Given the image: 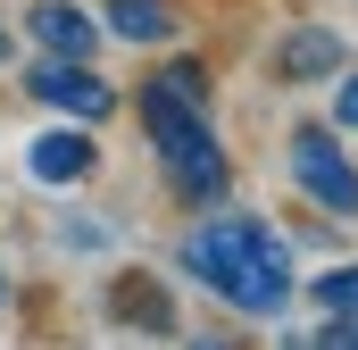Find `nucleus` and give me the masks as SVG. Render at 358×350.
Segmentation results:
<instances>
[{
    "label": "nucleus",
    "mask_w": 358,
    "mask_h": 350,
    "mask_svg": "<svg viewBox=\"0 0 358 350\" xmlns=\"http://www.w3.org/2000/svg\"><path fill=\"white\" fill-rule=\"evenodd\" d=\"M176 259L200 292H217L242 317H275L292 300V251H283V234L267 217H208V225L183 234Z\"/></svg>",
    "instance_id": "1"
},
{
    "label": "nucleus",
    "mask_w": 358,
    "mask_h": 350,
    "mask_svg": "<svg viewBox=\"0 0 358 350\" xmlns=\"http://www.w3.org/2000/svg\"><path fill=\"white\" fill-rule=\"evenodd\" d=\"M134 108H142V134H150V150H159L167 192L192 200V209H217V200L234 192V167H225V150H217V134H208V100H192V92H176L167 76H150V84L134 92Z\"/></svg>",
    "instance_id": "2"
},
{
    "label": "nucleus",
    "mask_w": 358,
    "mask_h": 350,
    "mask_svg": "<svg viewBox=\"0 0 358 350\" xmlns=\"http://www.w3.org/2000/svg\"><path fill=\"white\" fill-rule=\"evenodd\" d=\"M292 175H300V192H308L317 209L358 217V167L342 159L334 125H292Z\"/></svg>",
    "instance_id": "3"
},
{
    "label": "nucleus",
    "mask_w": 358,
    "mask_h": 350,
    "mask_svg": "<svg viewBox=\"0 0 358 350\" xmlns=\"http://www.w3.org/2000/svg\"><path fill=\"white\" fill-rule=\"evenodd\" d=\"M25 92L42 100V108H59V117H76V125H100V117H117V92L92 76V59H34L25 67Z\"/></svg>",
    "instance_id": "4"
},
{
    "label": "nucleus",
    "mask_w": 358,
    "mask_h": 350,
    "mask_svg": "<svg viewBox=\"0 0 358 350\" xmlns=\"http://www.w3.org/2000/svg\"><path fill=\"white\" fill-rule=\"evenodd\" d=\"M25 34H34V50H50V59H92V50H100V17H84L76 0H34V8H25Z\"/></svg>",
    "instance_id": "5"
},
{
    "label": "nucleus",
    "mask_w": 358,
    "mask_h": 350,
    "mask_svg": "<svg viewBox=\"0 0 358 350\" xmlns=\"http://www.w3.org/2000/svg\"><path fill=\"white\" fill-rule=\"evenodd\" d=\"M342 67H350V50H342L334 25H300V34H283V50H275V76H283V84H325V76H342Z\"/></svg>",
    "instance_id": "6"
},
{
    "label": "nucleus",
    "mask_w": 358,
    "mask_h": 350,
    "mask_svg": "<svg viewBox=\"0 0 358 350\" xmlns=\"http://www.w3.org/2000/svg\"><path fill=\"white\" fill-rule=\"evenodd\" d=\"M108 317H117V326H142V334H159V342L176 334V309H167V292H159L142 267H125V275L108 284Z\"/></svg>",
    "instance_id": "7"
},
{
    "label": "nucleus",
    "mask_w": 358,
    "mask_h": 350,
    "mask_svg": "<svg viewBox=\"0 0 358 350\" xmlns=\"http://www.w3.org/2000/svg\"><path fill=\"white\" fill-rule=\"evenodd\" d=\"M25 167L42 175V183H84L100 167V150H92V134H42L34 150H25Z\"/></svg>",
    "instance_id": "8"
},
{
    "label": "nucleus",
    "mask_w": 358,
    "mask_h": 350,
    "mask_svg": "<svg viewBox=\"0 0 358 350\" xmlns=\"http://www.w3.org/2000/svg\"><path fill=\"white\" fill-rule=\"evenodd\" d=\"M100 34H117V42H176V0H108Z\"/></svg>",
    "instance_id": "9"
},
{
    "label": "nucleus",
    "mask_w": 358,
    "mask_h": 350,
    "mask_svg": "<svg viewBox=\"0 0 358 350\" xmlns=\"http://www.w3.org/2000/svg\"><path fill=\"white\" fill-rule=\"evenodd\" d=\"M317 309L325 317H358V267H325L317 275Z\"/></svg>",
    "instance_id": "10"
},
{
    "label": "nucleus",
    "mask_w": 358,
    "mask_h": 350,
    "mask_svg": "<svg viewBox=\"0 0 358 350\" xmlns=\"http://www.w3.org/2000/svg\"><path fill=\"white\" fill-rule=\"evenodd\" d=\"M308 350H358V317H325L317 334H300Z\"/></svg>",
    "instance_id": "11"
},
{
    "label": "nucleus",
    "mask_w": 358,
    "mask_h": 350,
    "mask_svg": "<svg viewBox=\"0 0 358 350\" xmlns=\"http://www.w3.org/2000/svg\"><path fill=\"white\" fill-rule=\"evenodd\" d=\"M334 117H342V125H350V134H358V67H350V76H342V84H334Z\"/></svg>",
    "instance_id": "12"
},
{
    "label": "nucleus",
    "mask_w": 358,
    "mask_h": 350,
    "mask_svg": "<svg viewBox=\"0 0 358 350\" xmlns=\"http://www.w3.org/2000/svg\"><path fill=\"white\" fill-rule=\"evenodd\" d=\"M0 67H8V25H0Z\"/></svg>",
    "instance_id": "13"
},
{
    "label": "nucleus",
    "mask_w": 358,
    "mask_h": 350,
    "mask_svg": "<svg viewBox=\"0 0 358 350\" xmlns=\"http://www.w3.org/2000/svg\"><path fill=\"white\" fill-rule=\"evenodd\" d=\"M0 300H8V275H0Z\"/></svg>",
    "instance_id": "14"
}]
</instances>
